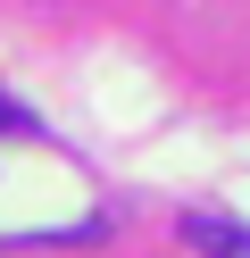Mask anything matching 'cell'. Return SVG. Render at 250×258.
I'll return each mask as SVG.
<instances>
[{"label":"cell","mask_w":250,"mask_h":258,"mask_svg":"<svg viewBox=\"0 0 250 258\" xmlns=\"http://www.w3.org/2000/svg\"><path fill=\"white\" fill-rule=\"evenodd\" d=\"M183 241L209 250V258H250V233H242V225H225V217H183Z\"/></svg>","instance_id":"obj_1"},{"label":"cell","mask_w":250,"mask_h":258,"mask_svg":"<svg viewBox=\"0 0 250 258\" xmlns=\"http://www.w3.org/2000/svg\"><path fill=\"white\" fill-rule=\"evenodd\" d=\"M0 134H42V117H33L25 100H9V92H0Z\"/></svg>","instance_id":"obj_2"}]
</instances>
